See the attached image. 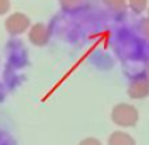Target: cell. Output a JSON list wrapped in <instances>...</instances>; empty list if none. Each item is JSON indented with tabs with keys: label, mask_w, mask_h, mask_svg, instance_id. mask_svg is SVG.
<instances>
[{
	"label": "cell",
	"mask_w": 149,
	"mask_h": 145,
	"mask_svg": "<svg viewBox=\"0 0 149 145\" xmlns=\"http://www.w3.org/2000/svg\"><path fill=\"white\" fill-rule=\"evenodd\" d=\"M28 40L35 47H44L49 41V28L44 23H37L28 30Z\"/></svg>",
	"instance_id": "4"
},
{
	"label": "cell",
	"mask_w": 149,
	"mask_h": 145,
	"mask_svg": "<svg viewBox=\"0 0 149 145\" xmlns=\"http://www.w3.org/2000/svg\"><path fill=\"white\" fill-rule=\"evenodd\" d=\"M111 120L113 123L123 128L135 127L138 120H139V113L136 107L128 103H118L111 110Z\"/></svg>",
	"instance_id": "1"
},
{
	"label": "cell",
	"mask_w": 149,
	"mask_h": 145,
	"mask_svg": "<svg viewBox=\"0 0 149 145\" xmlns=\"http://www.w3.org/2000/svg\"><path fill=\"white\" fill-rule=\"evenodd\" d=\"M59 4L66 11H76L84 4V0H59Z\"/></svg>",
	"instance_id": "7"
},
{
	"label": "cell",
	"mask_w": 149,
	"mask_h": 145,
	"mask_svg": "<svg viewBox=\"0 0 149 145\" xmlns=\"http://www.w3.org/2000/svg\"><path fill=\"white\" fill-rule=\"evenodd\" d=\"M128 96L134 100H141L149 96V77L146 75H142L132 79L127 89Z\"/></svg>",
	"instance_id": "3"
},
{
	"label": "cell",
	"mask_w": 149,
	"mask_h": 145,
	"mask_svg": "<svg viewBox=\"0 0 149 145\" xmlns=\"http://www.w3.org/2000/svg\"><path fill=\"white\" fill-rule=\"evenodd\" d=\"M139 31H141L142 37L149 43V17H145L141 20V23H139Z\"/></svg>",
	"instance_id": "9"
},
{
	"label": "cell",
	"mask_w": 149,
	"mask_h": 145,
	"mask_svg": "<svg viewBox=\"0 0 149 145\" xmlns=\"http://www.w3.org/2000/svg\"><path fill=\"white\" fill-rule=\"evenodd\" d=\"M103 3L113 13H124L127 7H128V1L127 0H103Z\"/></svg>",
	"instance_id": "6"
},
{
	"label": "cell",
	"mask_w": 149,
	"mask_h": 145,
	"mask_svg": "<svg viewBox=\"0 0 149 145\" xmlns=\"http://www.w3.org/2000/svg\"><path fill=\"white\" fill-rule=\"evenodd\" d=\"M10 0H0V16H4L7 14L8 10H10Z\"/></svg>",
	"instance_id": "10"
},
{
	"label": "cell",
	"mask_w": 149,
	"mask_h": 145,
	"mask_svg": "<svg viewBox=\"0 0 149 145\" xmlns=\"http://www.w3.org/2000/svg\"><path fill=\"white\" fill-rule=\"evenodd\" d=\"M145 72H146L145 75H146V76L149 77V58L146 59V63H145Z\"/></svg>",
	"instance_id": "12"
},
{
	"label": "cell",
	"mask_w": 149,
	"mask_h": 145,
	"mask_svg": "<svg viewBox=\"0 0 149 145\" xmlns=\"http://www.w3.org/2000/svg\"><path fill=\"white\" fill-rule=\"evenodd\" d=\"M148 13H149V7H148Z\"/></svg>",
	"instance_id": "13"
},
{
	"label": "cell",
	"mask_w": 149,
	"mask_h": 145,
	"mask_svg": "<svg viewBox=\"0 0 149 145\" xmlns=\"http://www.w3.org/2000/svg\"><path fill=\"white\" fill-rule=\"evenodd\" d=\"M128 7L132 10L134 13L139 14L142 11L148 9V0H128Z\"/></svg>",
	"instance_id": "8"
},
{
	"label": "cell",
	"mask_w": 149,
	"mask_h": 145,
	"mask_svg": "<svg viewBox=\"0 0 149 145\" xmlns=\"http://www.w3.org/2000/svg\"><path fill=\"white\" fill-rule=\"evenodd\" d=\"M30 27H31V21H30L28 16L24 13H20V11L10 14L4 21V28L10 35L23 34L27 30H30Z\"/></svg>",
	"instance_id": "2"
},
{
	"label": "cell",
	"mask_w": 149,
	"mask_h": 145,
	"mask_svg": "<svg viewBox=\"0 0 149 145\" xmlns=\"http://www.w3.org/2000/svg\"><path fill=\"white\" fill-rule=\"evenodd\" d=\"M79 145H101V142H100L97 138H94V137H87V138L82 139L79 142Z\"/></svg>",
	"instance_id": "11"
},
{
	"label": "cell",
	"mask_w": 149,
	"mask_h": 145,
	"mask_svg": "<svg viewBox=\"0 0 149 145\" xmlns=\"http://www.w3.org/2000/svg\"><path fill=\"white\" fill-rule=\"evenodd\" d=\"M107 145H136L135 139L124 131H114L110 134L107 139Z\"/></svg>",
	"instance_id": "5"
}]
</instances>
